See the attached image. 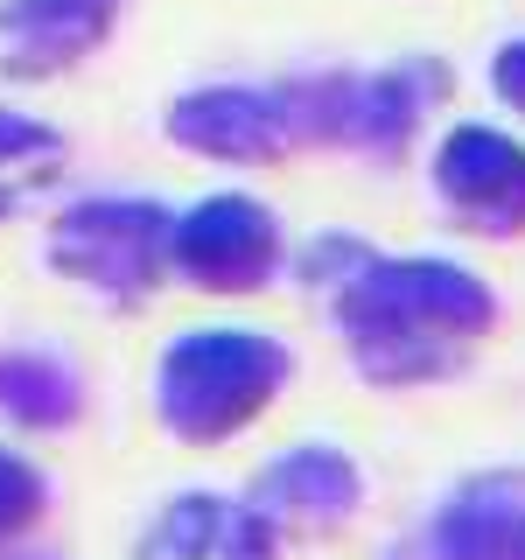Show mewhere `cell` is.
Instances as JSON below:
<instances>
[{
    "label": "cell",
    "instance_id": "obj_12",
    "mask_svg": "<svg viewBox=\"0 0 525 560\" xmlns=\"http://www.w3.org/2000/svg\"><path fill=\"white\" fill-rule=\"evenodd\" d=\"M0 413L22 428H70L84 413V385L49 350H0Z\"/></svg>",
    "mask_w": 525,
    "mask_h": 560
},
{
    "label": "cell",
    "instance_id": "obj_10",
    "mask_svg": "<svg viewBox=\"0 0 525 560\" xmlns=\"http://www.w3.org/2000/svg\"><path fill=\"white\" fill-rule=\"evenodd\" d=\"M428 560H525V469H477L434 504Z\"/></svg>",
    "mask_w": 525,
    "mask_h": 560
},
{
    "label": "cell",
    "instance_id": "obj_2",
    "mask_svg": "<svg viewBox=\"0 0 525 560\" xmlns=\"http://www.w3.org/2000/svg\"><path fill=\"white\" fill-rule=\"evenodd\" d=\"M288 378H294V350L267 329H245V323L183 329L162 350V372H154V413H162L168 434L218 448L253 428L288 393Z\"/></svg>",
    "mask_w": 525,
    "mask_h": 560
},
{
    "label": "cell",
    "instance_id": "obj_9",
    "mask_svg": "<svg viewBox=\"0 0 525 560\" xmlns=\"http://www.w3.org/2000/svg\"><path fill=\"white\" fill-rule=\"evenodd\" d=\"M133 560H280V533L245 498L183 490L148 518Z\"/></svg>",
    "mask_w": 525,
    "mask_h": 560
},
{
    "label": "cell",
    "instance_id": "obj_11",
    "mask_svg": "<svg viewBox=\"0 0 525 560\" xmlns=\"http://www.w3.org/2000/svg\"><path fill=\"white\" fill-rule=\"evenodd\" d=\"M127 0H0V70L8 78H57L105 49Z\"/></svg>",
    "mask_w": 525,
    "mask_h": 560
},
{
    "label": "cell",
    "instance_id": "obj_7",
    "mask_svg": "<svg viewBox=\"0 0 525 560\" xmlns=\"http://www.w3.org/2000/svg\"><path fill=\"white\" fill-rule=\"evenodd\" d=\"M168 140L183 154L232 162V168H267L280 154H294V133H288L273 84H203V92H183L168 105Z\"/></svg>",
    "mask_w": 525,
    "mask_h": 560
},
{
    "label": "cell",
    "instance_id": "obj_5",
    "mask_svg": "<svg viewBox=\"0 0 525 560\" xmlns=\"http://www.w3.org/2000/svg\"><path fill=\"white\" fill-rule=\"evenodd\" d=\"M434 203L455 232L477 238H518L525 232V140L483 119H463L434 140Z\"/></svg>",
    "mask_w": 525,
    "mask_h": 560
},
{
    "label": "cell",
    "instance_id": "obj_16",
    "mask_svg": "<svg viewBox=\"0 0 525 560\" xmlns=\"http://www.w3.org/2000/svg\"><path fill=\"white\" fill-rule=\"evenodd\" d=\"M490 92H498V98L525 119V35H512V43L490 57Z\"/></svg>",
    "mask_w": 525,
    "mask_h": 560
},
{
    "label": "cell",
    "instance_id": "obj_15",
    "mask_svg": "<svg viewBox=\"0 0 525 560\" xmlns=\"http://www.w3.org/2000/svg\"><path fill=\"white\" fill-rule=\"evenodd\" d=\"M364 267H372V245L350 238V232H323L302 253V280H308V288H323V294H337L343 280H358Z\"/></svg>",
    "mask_w": 525,
    "mask_h": 560
},
{
    "label": "cell",
    "instance_id": "obj_1",
    "mask_svg": "<svg viewBox=\"0 0 525 560\" xmlns=\"http://www.w3.org/2000/svg\"><path fill=\"white\" fill-rule=\"evenodd\" d=\"M358 378L385 393L442 385L498 329V294L483 273L442 253H372V267L329 294Z\"/></svg>",
    "mask_w": 525,
    "mask_h": 560
},
{
    "label": "cell",
    "instance_id": "obj_13",
    "mask_svg": "<svg viewBox=\"0 0 525 560\" xmlns=\"http://www.w3.org/2000/svg\"><path fill=\"white\" fill-rule=\"evenodd\" d=\"M57 175H63V133L43 127L35 113L0 105V218H8L28 189L57 183Z\"/></svg>",
    "mask_w": 525,
    "mask_h": 560
},
{
    "label": "cell",
    "instance_id": "obj_4",
    "mask_svg": "<svg viewBox=\"0 0 525 560\" xmlns=\"http://www.w3.org/2000/svg\"><path fill=\"white\" fill-rule=\"evenodd\" d=\"M280 267H288V232L245 189H218L168 224V273L203 294H259Z\"/></svg>",
    "mask_w": 525,
    "mask_h": 560
},
{
    "label": "cell",
    "instance_id": "obj_8",
    "mask_svg": "<svg viewBox=\"0 0 525 560\" xmlns=\"http://www.w3.org/2000/svg\"><path fill=\"white\" fill-rule=\"evenodd\" d=\"M455 78L442 57H399L385 70H350V119H343V154L399 162L413 133L428 127L434 105H448Z\"/></svg>",
    "mask_w": 525,
    "mask_h": 560
},
{
    "label": "cell",
    "instance_id": "obj_6",
    "mask_svg": "<svg viewBox=\"0 0 525 560\" xmlns=\"http://www.w3.org/2000/svg\"><path fill=\"white\" fill-rule=\"evenodd\" d=\"M245 504H253L280 539H329L358 518L364 469H358V455L337 448V442H294V448H280L273 463L253 469Z\"/></svg>",
    "mask_w": 525,
    "mask_h": 560
},
{
    "label": "cell",
    "instance_id": "obj_14",
    "mask_svg": "<svg viewBox=\"0 0 525 560\" xmlns=\"http://www.w3.org/2000/svg\"><path fill=\"white\" fill-rule=\"evenodd\" d=\"M43 498H49V483H43V469L28 463V455H14V448H0V539H14V533H28L35 518H43Z\"/></svg>",
    "mask_w": 525,
    "mask_h": 560
},
{
    "label": "cell",
    "instance_id": "obj_3",
    "mask_svg": "<svg viewBox=\"0 0 525 560\" xmlns=\"http://www.w3.org/2000/svg\"><path fill=\"white\" fill-rule=\"evenodd\" d=\"M168 224L175 210H162L154 197H78L49 218V267L127 308L162 288Z\"/></svg>",
    "mask_w": 525,
    "mask_h": 560
}]
</instances>
